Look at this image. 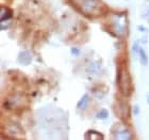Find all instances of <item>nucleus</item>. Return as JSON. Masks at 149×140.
Listing matches in <instances>:
<instances>
[{
    "instance_id": "1",
    "label": "nucleus",
    "mask_w": 149,
    "mask_h": 140,
    "mask_svg": "<svg viewBox=\"0 0 149 140\" xmlns=\"http://www.w3.org/2000/svg\"><path fill=\"white\" fill-rule=\"evenodd\" d=\"M76 6L85 14H96L100 9L99 0H72Z\"/></svg>"
},
{
    "instance_id": "2",
    "label": "nucleus",
    "mask_w": 149,
    "mask_h": 140,
    "mask_svg": "<svg viewBox=\"0 0 149 140\" xmlns=\"http://www.w3.org/2000/svg\"><path fill=\"white\" fill-rule=\"evenodd\" d=\"M117 84L119 86L121 93L126 95V96L130 95L131 90H132V84H131V79L129 74H128V72H123L121 73V76L117 80Z\"/></svg>"
},
{
    "instance_id": "3",
    "label": "nucleus",
    "mask_w": 149,
    "mask_h": 140,
    "mask_svg": "<svg viewBox=\"0 0 149 140\" xmlns=\"http://www.w3.org/2000/svg\"><path fill=\"white\" fill-rule=\"evenodd\" d=\"M18 62L22 65H30L32 62V55L28 50H22L17 57Z\"/></svg>"
},
{
    "instance_id": "4",
    "label": "nucleus",
    "mask_w": 149,
    "mask_h": 140,
    "mask_svg": "<svg viewBox=\"0 0 149 140\" xmlns=\"http://www.w3.org/2000/svg\"><path fill=\"white\" fill-rule=\"evenodd\" d=\"M13 16V11L6 6H1L0 8V22H6L9 20L10 18H12Z\"/></svg>"
},
{
    "instance_id": "5",
    "label": "nucleus",
    "mask_w": 149,
    "mask_h": 140,
    "mask_svg": "<svg viewBox=\"0 0 149 140\" xmlns=\"http://www.w3.org/2000/svg\"><path fill=\"white\" fill-rule=\"evenodd\" d=\"M88 103H90V96H88V94L87 93H84L82 95L79 102L77 104V108L79 110H84V109L87 108V106H88Z\"/></svg>"
},
{
    "instance_id": "6",
    "label": "nucleus",
    "mask_w": 149,
    "mask_h": 140,
    "mask_svg": "<svg viewBox=\"0 0 149 140\" xmlns=\"http://www.w3.org/2000/svg\"><path fill=\"white\" fill-rule=\"evenodd\" d=\"M84 138L85 139H103L104 136H103L101 133L96 131H87L84 135Z\"/></svg>"
},
{
    "instance_id": "7",
    "label": "nucleus",
    "mask_w": 149,
    "mask_h": 140,
    "mask_svg": "<svg viewBox=\"0 0 149 140\" xmlns=\"http://www.w3.org/2000/svg\"><path fill=\"white\" fill-rule=\"evenodd\" d=\"M116 138H118V139H131L132 138V134H131L130 131H128V129H120V131L118 132V133H116Z\"/></svg>"
},
{
    "instance_id": "8",
    "label": "nucleus",
    "mask_w": 149,
    "mask_h": 140,
    "mask_svg": "<svg viewBox=\"0 0 149 140\" xmlns=\"http://www.w3.org/2000/svg\"><path fill=\"white\" fill-rule=\"evenodd\" d=\"M139 56H140V62L142 65L146 66L148 64V57H147V53L145 51L144 48H140V53H139Z\"/></svg>"
},
{
    "instance_id": "9",
    "label": "nucleus",
    "mask_w": 149,
    "mask_h": 140,
    "mask_svg": "<svg viewBox=\"0 0 149 140\" xmlns=\"http://www.w3.org/2000/svg\"><path fill=\"white\" fill-rule=\"evenodd\" d=\"M99 69H100L99 63L98 62H92L90 65L87 66L86 72L88 73V74H96L97 72L99 71Z\"/></svg>"
},
{
    "instance_id": "10",
    "label": "nucleus",
    "mask_w": 149,
    "mask_h": 140,
    "mask_svg": "<svg viewBox=\"0 0 149 140\" xmlns=\"http://www.w3.org/2000/svg\"><path fill=\"white\" fill-rule=\"evenodd\" d=\"M113 26H114V29H115V32L117 33L119 37H123L125 33V28H124V26L121 25L120 23L118 22H114L113 23Z\"/></svg>"
},
{
    "instance_id": "11",
    "label": "nucleus",
    "mask_w": 149,
    "mask_h": 140,
    "mask_svg": "<svg viewBox=\"0 0 149 140\" xmlns=\"http://www.w3.org/2000/svg\"><path fill=\"white\" fill-rule=\"evenodd\" d=\"M108 117H109V111L107 109H101V110L97 112L96 115V118L99 119V120H106Z\"/></svg>"
},
{
    "instance_id": "12",
    "label": "nucleus",
    "mask_w": 149,
    "mask_h": 140,
    "mask_svg": "<svg viewBox=\"0 0 149 140\" xmlns=\"http://www.w3.org/2000/svg\"><path fill=\"white\" fill-rule=\"evenodd\" d=\"M70 53H72V55L74 57L80 56V49L77 48V47H72V48H70Z\"/></svg>"
},
{
    "instance_id": "13",
    "label": "nucleus",
    "mask_w": 149,
    "mask_h": 140,
    "mask_svg": "<svg viewBox=\"0 0 149 140\" xmlns=\"http://www.w3.org/2000/svg\"><path fill=\"white\" fill-rule=\"evenodd\" d=\"M132 51H133L134 55H137L140 53V47H139V42H135L132 46Z\"/></svg>"
},
{
    "instance_id": "14",
    "label": "nucleus",
    "mask_w": 149,
    "mask_h": 140,
    "mask_svg": "<svg viewBox=\"0 0 149 140\" xmlns=\"http://www.w3.org/2000/svg\"><path fill=\"white\" fill-rule=\"evenodd\" d=\"M133 113H134V115H137L139 113H140V108H139V106L137 105H135L133 107Z\"/></svg>"
},
{
    "instance_id": "15",
    "label": "nucleus",
    "mask_w": 149,
    "mask_h": 140,
    "mask_svg": "<svg viewBox=\"0 0 149 140\" xmlns=\"http://www.w3.org/2000/svg\"><path fill=\"white\" fill-rule=\"evenodd\" d=\"M137 29H139V30H140L141 32H146L147 31L146 28H145L144 26H142V25H139V26H137Z\"/></svg>"
},
{
    "instance_id": "16",
    "label": "nucleus",
    "mask_w": 149,
    "mask_h": 140,
    "mask_svg": "<svg viewBox=\"0 0 149 140\" xmlns=\"http://www.w3.org/2000/svg\"><path fill=\"white\" fill-rule=\"evenodd\" d=\"M147 102H148V104H149V95H148V97H147Z\"/></svg>"
}]
</instances>
